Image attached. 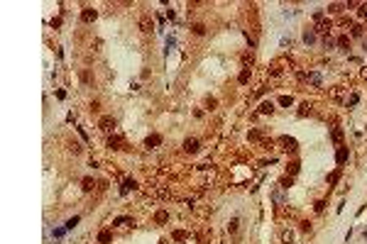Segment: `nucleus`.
<instances>
[{
  "instance_id": "21",
  "label": "nucleus",
  "mask_w": 367,
  "mask_h": 244,
  "mask_svg": "<svg viewBox=\"0 0 367 244\" xmlns=\"http://www.w3.org/2000/svg\"><path fill=\"white\" fill-rule=\"evenodd\" d=\"M157 222H167V212H159L157 215Z\"/></svg>"
},
{
  "instance_id": "11",
  "label": "nucleus",
  "mask_w": 367,
  "mask_h": 244,
  "mask_svg": "<svg viewBox=\"0 0 367 244\" xmlns=\"http://www.w3.org/2000/svg\"><path fill=\"white\" fill-rule=\"evenodd\" d=\"M64 232H66V227H56V230L52 232V237H54V239H61V237H64Z\"/></svg>"
},
{
  "instance_id": "12",
  "label": "nucleus",
  "mask_w": 367,
  "mask_h": 244,
  "mask_svg": "<svg viewBox=\"0 0 367 244\" xmlns=\"http://www.w3.org/2000/svg\"><path fill=\"white\" fill-rule=\"evenodd\" d=\"M272 110H274V103H272V100H269V103H262V105H260V112H272Z\"/></svg>"
},
{
  "instance_id": "15",
  "label": "nucleus",
  "mask_w": 367,
  "mask_h": 244,
  "mask_svg": "<svg viewBox=\"0 0 367 244\" xmlns=\"http://www.w3.org/2000/svg\"><path fill=\"white\" fill-rule=\"evenodd\" d=\"M125 222H130V217H115L113 220V225H125Z\"/></svg>"
},
{
  "instance_id": "20",
  "label": "nucleus",
  "mask_w": 367,
  "mask_h": 244,
  "mask_svg": "<svg viewBox=\"0 0 367 244\" xmlns=\"http://www.w3.org/2000/svg\"><path fill=\"white\" fill-rule=\"evenodd\" d=\"M247 78H250V73H247V71H242V73H240V83H245Z\"/></svg>"
},
{
  "instance_id": "23",
  "label": "nucleus",
  "mask_w": 367,
  "mask_h": 244,
  "mask_svg": "<svg viewBox=\"0 0 367 244\" xmlns=\"http://www.w3.org/2000/svg\"><path fill=\"white\" fill-rule=\"evenodd\" d=\"M362 44H365V49H367V37H365V39H362Z\"/></svg>"
},
{
  "instance_id": "2",
  "label": "nucleus",
  "mask_w": 367,
  "mask_h": 244,
  "mask_svg": "<svg viewBox=\"0 0 367 244\" xmlns=\"http://www.w3.org/2000/svg\"><path fill=\"white\" fill-rule=\"evenodd\" d=\"M96 17H98V12H96V10H91V7H86V10H83V15H81V20H83V22H91V20H96Z\"/></svg>"
},
{
  "instance_id": "19",
  "label": "nucleus",
  "mask_w": 367,
  "mask_h": 244,
  "mask_svg": "<svg viewBox=\"0 0 367 244\" xmlns=\"http://www.w3.org/2000/svg\"><path fill=\"white\" fill-rule=\"evenodd\" d=\"M194 32H196V34H203V32H206V27H203V25H196V27H194Z\"/></svg>"
},
{
  "instance_id": "22",
  "label": "nucleus",
  "mask_w": 367,
  "mask_h": 244,
  "mask_svg": "<svg viewBox=\"0 0 367 244\" xmlns=\"http://www.w3.org/2000/svg\"><path fill=\"white\" fill-rule=\"evenodd\" d=\"M360 15H362V17L367 15V5H362V7H360Z\"/></svg>"
},
{
  "instance_id": "5",
  "label": "nucleus",
  "mask_w": 367,
  "mask_h": 244,
  "mask_svg": "<svg viewBox=\"0 0 367 244\" xmlns=\"http://www.w3.org/2000/svg\"><path fill=\"white\" fill-rule=\"evenodd\" d=\"M159 142H162L159 134H152V137H147V139H144V146H147V149H152V146H157Z\"/></svg>"
},
{
  "instance_id": "17",
  "label": "nucleus",
  "mask_w": 367,
  "mask_h": 244,
  "mask_svg": "<svg viewBox=\"0 0 367 244\" xmlns=\"http://www.w3.org/2000/svg\"><path fill=\"white\" fill-rule=\"evenodd\" d=\"M279 103H282V105H291V98H289V95H282Z\"/></svg>"
},
{
  "instance_id": "8",
  "label": "nucleus",
  "mask_w": 367,
  "mask_h": 244,
  "mask_svg": "<svg viewBox=\"0 0 367 244\" xmlns=\"http://www.w3.org/2000/svg\"><path fill=\"white\" fill-rule=\"evenodd\" d=\"M120 144H123V139H120V137H110V139H108V146H110V149H123Z\"/></svg>"
},
{
  "instance_id": "4",
  "label": "nucleus",
  "mask_w": 367,
  "mask_h": 244,
  "mask_svg": "<svg viewBox=\"0 0 367 244\" xmlns=\"http://www.w3.org/2000/svg\"><path fill=\"white\" fill-rule=\"evenodd\" d=\"M184 149L191 151V154H196V151H198V142H196V139H186V142H184Z\"/></svg>"
},
{
  "instance_id": "7",
  "label": "nucleus",
  "mask_w": 367,
  "mask_h": 244,
  "mask_svg": "<svg viewBox=\"0 0 367 244\" xmlns=\"http://www.w3.org/2000/svg\"><path fill=\"white\" fill-rule=\"evenodd\" d=\"M135 186H137V183H135L132 178H127V181H125V183H123V188H120V193H123V195H125V193H130V190H132Z\"/></svg>"
},
{
  "instance_id": "13",
  "label": "nucleus",
  "mask_w": 367,
  "mask_h": 244,
  "mask_svg": "<svg viewBox=\"0 0 367 244\" xmlns=\"http://www.w3.org/2000/svg\"><path fill=\"white\" fill-rule=\"evenodd\" d=\"M98 242H100V244L110 242V232H100V234H98Z\"/></svg>"
},
{
  "instance_id": "9",
  "label": "nucleus",
  "mask_w": 367,
  "mask_h": 244,
  "mask_svg": "<svg viewBox=\"0 0 367 244\" xmlns=\"http://www.w3.org/2000/svg\"><path fill=\"white\" fill-rule=\"evenodd\" d=\"M303 42H306V44H313V42H316V34H313L311 30H306V32H303Z\"/></svg>"
},
{
  "instance_id": "16",
  "label": "nucleus",
  "mask_w": 367,
  "mask_h": 244,
  "mask_svg": "<svg viewBox=\"0 0 367 244\" xmlns=\"http://www.w3.org/2000/svg\"><path fill=\"white\" fill-rule=\"evenodd\" d=\"M348 44H350V42H348V37H340V39H338V46H343V49H345Z\"/></svg>"
},
{
  "instance_id": "10",
  "label": "nucleus",
  "mask_w": 367,
  "mask_h": 244,
  "mask_svg": "<svg viewBox=\"0 0 367 244\" xmlns=\"http://www.w3.org/2000/svg\"><path fill=\"white\" fill-rule=\"evenodd\" d=\"M78 220H81L78 215H76V217H71V220H66V225H64V227H66V230H73V227L78 225Z\"/></svg>"
},
{
  "instance_id": "1",
  "label": "nucleus",
  "mask_w": 367,
  "mask_h": 244,
  "mask_svg": "<svg viewBox=\"0 0 367 244\" xmlns=\"http://www.w3.org/2000/svg\"><path fill=\"white\" fill-rule=\"evenodd\" d=\"M98 127L103 132H110V130H115V120H113V117H100Z\"/></svg>"
},
{
  "instance_id": "6",
  "label": "nucleus",
  "mask_w": 367,
  "mask_h": 244,
  "mask_svg": "<svg viewBox=\"0 0 367 244\" xmlns=\"http://www.w3.org/2000/svg\"><path fill=\"white\" fill-rule=\"evenodd\" d=\"M282 144H284V149H289V151L296 149V139H291V137H282Z\"/></svg>"
},
{
  "instance_id": "18",
  "label": "nucleus",
  "mask_w": 367,
  "mask_h": 244,
  "mask_svg": "<svg viewBox=\"0 0 367 244\" xmlns=\"http://www.w3.org/2000/svg\"><path fill=\"white\" fill-rule=\"evenodd\" d=\"M311 83H316V86H318V83H321V76H318V73H311Z\"/></svg>"
},
{
  "instance_id": "3",
  "label": "nucleus",
  "mask_w": 367,
  "mask_h": 244,
  "mask_svg": "<svg viewBox=\"0 0 367 244\" xmlns=\"http://www.w3.org/2000/svg\"><path fill=\"white\" fill-rule=\"evenodd\" d=\"M335 161H338V164H345V161H348V146H340V149H338Z\"/></svg>"
},
{
  "instance_id": "14",
  "label": "nucleus",
  "mask_w": 367,
  "mask_h": 244,
  "mask_svg": "<svg viewBox=\"0 0 367 244\" xmlns=\"http://www.w3.org/2000/svg\"><path fill=\"white\" fill-rule=\"evenodd\" d=\"M83 190H93V181L91 178H83Z\"/></svg>"
}]
</instances>
